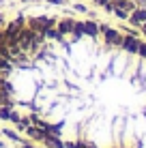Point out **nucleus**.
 Instances as JSON below:
<instances>
[{
  "label": "nucleus",
  "mask_w": 146,
  "mask_h": 148,
  "mask_svg": "<svg viewBox=\"0 0 146 148\" xmlns=\"http://www.w3.org/2000/svg\"><path fill=\"white\" fill-rule=\"evenodd\" d=\"M58 19L56 17H47V15H39V17H30L26 22V26L34 32H43L45 28H54Z\"/></svg>",
  "instance_id": "1"
},
{
  "label": "nucleus",
  "mask_w": 146,
  "mask_h": 148,
  "mask_svg": "<svg viewBox=\"0 0 146 148\" xmlns=\"http://www.w3.org/2000/svg\"><path fill=\"white\" fill-rule=\"evenodd\" d=\"M99 32H101V37H103V41H105V45H114V47H120V43H123V34H120L116 28H110L108 24H99Z\"/></svg>",
  "instance_id": "2"
},
{
  "label": "nucleus",
  "mask_w": 146,
  "mask_h": 148,
  "mask_svg": "<svg viewBox=\"0 0 146 148\" xmlns=\"http://www.w3.org/2000/svg\"><path fill=\"white\" fill-rule=\"evenodd\" d=\"M129 24H131L133 28H140L142 24L146 22V7H135L131 13H129Z\"/></svg>",
  "instance_id": "3"
},
{
  "label": "nucleus",
  "mask_w": 146,
  "mask_h": 148,
  "mask_svg": "<svg viewBox=\"0 0 146 148\" xmlns=\"http://www.w3.org/2000/svg\"><path fill=\"white\" fill-rule=\"evenodd\" d=\"M140 41L138 37H133V34H123V43H120V47L125 49V52L129 54H138V47H140Z\"/></svg>",
  "instance_id": "4"
},
{
  "label": "nucleus",
  "mask_w": 146,
  "mask_h": 148,
  "mask_svg": "<svg viewBox=\"0 0 146 148\" xmlns=\"http://www.w3.org/2000/svg\"><path fill=\"white\" fill-rule=\"evenodd\" d=\"M26 133H28V137H32L34 142H43L45 137H47V131L41 129V127H37V125H28L26 127Z\"/></svg>",
  "instance_id": "5"
},
{
  "label": "nucleus",
  "mask_w": 146,
  "mask_h": 148,
  "mask_svg": "<svg viewBox=\"0 0 146 148\" xmlns=\"http://www.w3.org/2000/svg\"><path fill=\"white\" fill-rule=\"evenodd\" d=\"M84 34H88L90 39H99V37H101V32H99V24L95 22V19H86V22H84Z\"/></svg>",
  "instance_id": "6"
},
{
  "label": "nucleus",
  "mask_w": 146,
  "mask_h": 148,
  "mask_svg": "<svg viewBox=\"0 0 146 148\" xmlns=\"http://www.w3.org/2000/svg\"><path fill=\"white\" fill-rule=\"evenodd\" d=\"M73 22H75L73 17H62V19H58V22H56V30H58L60 34H71Z\"/></svg>",
  "instance_id": "7"
},
{
  "label": "nucleus",
  "mask_w": 146,
  "mask_h": 148,
  "mask_svg": "<svg viewBox=\"0 0 146 148\" xmlns=\"http://www.w3.org/2000/svg\"><path fill=\"white\" fill-rule=\"evenodd\" d=\"M43 144L47 146V148H64L62 140H60V135H49V133H47V137L43 140Z\"/></svg>",
  "instance_id": "8"
},
{
  "label": "nucleus",
  "mask_w": 146,
  "mask_h": 148,
  "mask_svg": "<svg viewBox=\"0 0 146 148\" xmlns=\"http://www.w3.org/2000/svg\"><path fill=\"white\" fill-rule=\"evenodd\" d=\"M43 37L45 39H52V41H64V34H60L56 30V26H54V28H45L43 30Z\"/></svg>",
  "instance_id": "9"
},
{
  "label": "nucleus",
  "mask_w": 146,
  "mask_h": 148,
  "mask_svg": "<svg viewBox=\"0 0 146 148\" xmlns=\"http://www.w3.org/2000/svg\"><path fill=\"white\" fill-rule=\"evenodd\" d=\"M71 34H73V41H80V39H82V37H84V22H73Z\"/></svg>",
  "instance_id": "10"
},
{
  "label": "nucleus",
  "mask_w": 146,
  "mask_h": 148,
  "mask_svg": "<svg viewBox=\"0 0 146 148\" xmlns=\"http://www.w3.org/2000/svg\"><path fill=\"white\" fill-rule=\"evenodd\" d=\"M0 135L9 137L11 142H24L22 137H19V133H17V131H13V129H2V131H0Z\"/></svg>",
  "instance_id": "11"
},
{
  "label": "nucleus",
  "mask_w": 146,
  "mask_h": 148,
  "mask_svg": "<svg viewBox=\"0 0 146 148\" xmlns=\"http://www.w3.org/2000/svg\"><path fill=\"white\" fill-rule=\"evenodd\" d=\"M0 105H7V108H15V103L11 101V95H7L4 90H0Z\"/></svg>",
  "instance_id": "12"
},
{
  "label": "nucleus",
  "mask_w": 146,
  "mask_h": 148,
  "mask_svg": "<svg viewBox=\"0 0 146 148\" xmlns=\"http://www.w3.org/2000/svg\"><path fill=\"white\" fill-rule=\"evenodd\" d=\"M13 125H15V129H17V131H26V127L30 125V118H22V116H19V120L13 122Z\"/></svg>",
  "instance_id": "13"
},
{
  "label": "nucleus",
  "mask_w": 146,
  "mask_h": 148,
  "mask_svg": "<svg viewBox=\"0 0 146 148\" xmlns=\"http://www.w3.org/2000/svg\"><path fill=\"white\" fill-rule=\"evenodd\" d=\"M114 15H116L120 22H127V19H129V13L125 11V9H118V7H114Z\"/></svg>",
  "instance_id": "14"
},
{
  "label": "nucleus",
  "mask_w": 146,
  "mask_h": 148,
  "mask_svg": "<svg viewBox=\"0 0 146 148\" xmlns=\"http://www.w3.org/2000/svg\"><path fill=\"white\" fill-rule=\"evenodd\" d=\"M11 108H7V105H0V120H9V116H11Z\"/></svg>",
  "instance_id": "15"
},
{
  "label": "nucleus",
  "mask_w": 146,
  "mask_h": 148,
  "mask_svg": "<svg viewBox=\"0 0 146 148\" xmlns=\"http://www.w3.org/2000/svg\"><path fill=\"white\" fill-rule=\"evenodd\" d=\"M138 54H140V58H146V43H144V41L140 43V47H138Z\"/></svg>",
  "instance_id": "16"
},
{
  "label": "nucleus",
  "mask_w": 146,
  "mask_h": 148,
  "mask_svg": "<svg viewBox=\"0 0 146 148\" xmlns=\"http://www.w3.org/2000/svg\"><path fill=\"white\" fill-rule=\"evenodd\" d=\"M73 9H75L77 13H88V9L84 7V4H80V2H75V4H73Z\"/></svg>",
  "instance_id": "17"
},
{
  "label": "nucleus",
  "mask_w": 146,
  "mask_h": 148,
  "mask_svg": "<svg viewBox=\"0 0 146 148\" xmlns=\"http://www.w3.org/2000/svg\"><path fill=\"white\" fill-rule=\"evenodd\" d=\"M45 2H49V4H58V7H62V4H67V0H45Z\"/></svg>",
  "instance_id": "18"
},
{
  "label": "nucleus",
  "mask_w": 146,
  "mask_h": 148,
  "mask_svg": "<svg viewBox=\"0 0 146 148\" xmlns=\"http://www.w3.org/2000/svg\"><path fill=\"white\" fill-rule=\"evenodd\" d=\"M103 9H105V13H114V2H108Z\"/></svg>",
  "instance_id": "19"
},
{
  "label": "nucleus",
  "mask_w": 146,
  "mask_h": 148,
  "mask_svg": "<svg viewBox=\"0 0 146 148\" xmlns=\"http://www.w3.org/2000/svg\"><path fill=\"white\" fill-rule=\"evenodd\" d=\"M9 120H11V122H17V120H19V114H17V112H11V116H9Z\"/></svg>",
  "instance_id": "20"
},
{
  "label": "nucleus",
  "mask_w": 146,
  "mask_h": 148,
  "mask_svg": "<svg viewBox=\"0 0 146 148\" xmlns=\"http://www.w3.org/2000/svg\"><path fill=\"white\" fill-rule=\"evenodd\" d=\"M19 146H22V148H37V146H32V144H28V142H19Z\"/></svg>",
  "instance_id": "21"
},
{
  "label": "nucleus",
  "mask_w": 146,
  "mask_h": 148,
  "mask_svg": "<svg viewBox=\"0 0 146 148\" xmlns=\"http://www.w3.org/2000/svg\"><path fill=\"white\" fill-rule=\"evenodd\" d=\"M64 148H77V144H75V142H67V144H64Z\"/></svg>",
  "instance_id": "22"
},
{
  "label": "nucleus",
  "mask_w": 146,
  "mask_h": 148,
  "mask_svg": "<svg viewBox=\"0 0 146 148\" xmlns=\"http://www.w3.org/2000/svg\"><path fill=\"white\" fill-rule=\"evenodd\" d=\"M4 39H7V32H4V30H0V43H4Z\"/></svg>",
  "instance_id": "23"
},
{
  "label": "nucleus",
  "mask_w": 146,
  "mask_h": 148,
  "mask_svg": "<svg viewBox=\"0 0 146 148\" xmlns=\"http://www.w3.org/2000/svg\"><path fill=\"white\" fill-rule=\"evenodd\" d=\"M77 148H88V144L86 142H77Z\"/></svg>",
  "instance_id": "24"
},
{
  "label": "nucleus",
  "mask_w": 146,
  "mask_h": 148,
  "mask_svg": "<svg viewBox=\"0 0 146 148\" xmlns=\"http://www.w3.org/2000/svg\"><path fill=\"white\" fill-rule=\"evenodd\" d=\"M4 22H7V19H4V15H0V26H4Z\"/></svg>",
  "instance_id": "25"
},
{
  "label": "nucleus",
  "mask_w": 146,
  "mask_h": 148,
  "mask_svg": "<svg viewBox=\"0 0 146 148\" xmlns=\"http://www.w3.org/2000/svg\"><path fill=\"white\" fill-rule=\"evenodd\" d=\"M140 28H142V32L146 34V22H144V24H142V26H140Z\"/></svg>",
  "instance_id": "26"
},
{
  "label": "nucleus",
  "mask_w": 146,
  "mask_h": 148,
  "mask_svg": "<svg viewBox=\"0 0 146 148\" xmlns=\"http://www.w3.org/2000/svg\"><path fill=\"white\" fill-rule=\"evenodd\" d=\"M0 148H4V142H0Z\"/></svg>",
  "instance_id": "27"
},
{
  "label": "nucleus",
  "mask_w": 146,
  "mask_h": 148,
  "mask_svg": "<svg viewBox=\"0 0 146 148\" xmlns=\"http://www.w3.org/2000/svg\"><path fill=\"white\" fill-rule=\"evenodd\" d=\"M88 148H95V146H93V144H88Z\"/></svg>",
  "instance_id": "28"
},
{
  "label": "nucleus",
  "mask_w": 146,
  "mask_h": 148,
  "mask_svg": "<svg viewBox=\"0 0 146 148\" xmlns=\"http://www.w3.org/2000/svg\"><path fill=\"white\" fill-rule=\"evenodd\" d=\"M2 79H4V77H2V75H0V82H2Z\"/></svg>",
  "instance_id": "29"
}]
</instances>
